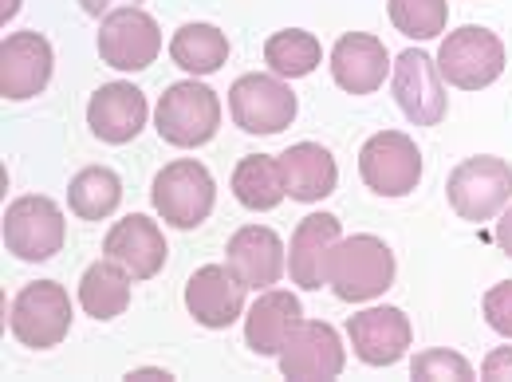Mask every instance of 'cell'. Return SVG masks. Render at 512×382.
Masks as SVG:
<instances>
[{
  "mask_svg": "<svg viewBox=\"0 0 512 382\" xmlns=\"http://www.w3.org/2000/svg\"><path fill=\"white\" fill-rule=\"evenodd\" d=\"M327 284L343 304H367L394 284V253L371 233L335 241L327 256Z\"/></svg>",
  "mask_w": 512,
  "mask_h": 382,
  "instance_id": "1",
  "label": "cell"
},
{
  "mask_svg": "<svg viewBox=\"0 0 512 382\" xmlns=\"http://www.w3.org/2000/svg\"><path fill=\"white\" fill-rule=\"evenodd\" d=\"M150 201L166 225L190 233L209 221V213L217 205V186H213V174L197 158H178L166 170H158V178L150 186Z\"/></svg>",
  "mask_w": 512,
  "mask_h": 382,
  "instance_id": "2",
  "label": "cell"
},
{
  "mask_svg": "<svg viewBox=\"0 0 512 382\" xmlns=\"http://www.w3.org/2000/svg\"><path fill=\"white\" fill-rule=\"evenodd\" d=\"M154 127L162 134V142H170V146H182V150L205 146L221 127V99H217V91H209L197 79L170 83L166 95L158 99Z\"/></svg>",
  "mask_w": 512,
  "mask_h": 382,
  "instance_id": "3",
  "label": "cell"
},
{
  "mask_svg": "<svg viewBox=\"0 0 512 382\" xmlns=\"http://www.w3.org/2000/svg\"><path fill=\"white\" fill-rule=\"evenodd\" d=\"M446 197L461 221H493L512 201V166L493 154L465 158L449 170Z\"/></svg>",
  "mask_w": 512,
  "mask_h": 382,
  "instance_id": "4",
  "label": "cell"
},
{
  "mask_svg": "<svg viewBox=\"0 0 512 382\" xmlns=\"http://www.w3.org/2000/svg\"><path fill=\"white\" fill-rule=\"evenodd\" d=\"M64 237V209L52 197L28 193V197H16L4 209V245H8V253L16 256V260H28V264L52 260L64 249Z\"/></svg>",
  "mask_w": 512,
  "mask_h": 382,
  "instance_id": "5",
  "label": "cell"
},
{
  "mask_svg": "<svg viewBox=\"0 0 512 382\" xmlns=\"http://www.w3.org/2000/svg\"><path fill=\"white\" fill-rule=\"evenodd\" d=\"M438 71H442V79H446L449 87L481 91V87L501 79V71H505V44H501L497 32L465 24V28L449 32L446 40H442Z\"/></svg>",
  "mask_w": 512,
  "mask_h": 382,
  "instance_id": "6",
  "label": "cell"
},
{
  "mask_svg": "<svg viewBox=\"0 0 512 382\" xmlns=\"http://www.w3.org/2000/svg\"><path fill=\"white\" fill-rule=\"evenodd\" d=\"M359 174L379 197H406L422 182L418 142L402 130H379L359 150Z\"/></svg>",
  "mask_w": 512,
  "mask_h": 382,
  "instance_id": "7",
  "label": "cell"
},
{
  "mask_svg": "<svg viewBox=\"0 0 512 382\" xmlns=\"http://www.w3.org/2000/svg\"><path fill=\"white\" fill-rule=\"evenodd\" d=\"M67 331H71V296L64 284H56V280L24 284L20 296L12 300V335L24 347L48 351V347L64 343Z\"/></svg>",
  "mask_w": 512,
  "mask_h": 382,
  "instance_id": "8",
  "label": "cell"
},
{
  "mask_svg": "<svg viewBox=\"0 0 512 382\" xmlns=\"http://www.w3.org/2000/svg\"><path fill=\"white\" fill-rule=\"evenodd\" d=\"M229 115L245 134H280L296 119V95L280 75H241L229 87Z\"/></svg>",
  "mask_w": 512,
  "mask_h": 382,
  "instance_id": "9",
  "label": "cell"
},
{
  "mask_svg": "<svg viewBox=\"0 0 512 382\" xmlns=\"http://www.w3.org/2000/svg\"><path fill=\"white\" fill-rule=\"evenodd\" d=\"M158 52H162V28L138 4L103 16V28H99L103 64H111L115 71H146L158 60Z\"/></svg>",
  "mask_w": 512,
  "mask_h": 382,
  "instance_id": "10",
  "label": "cell"
},
{
  "mask_svg": "<svg viewBox=\"0 0 512 382\" xmlns=\"http://www.w3.org/2000/svg\"><path fill=\"white\" fill-rule=\"evenodd\" d=\"M390 87H394V103L414 127H438L446 119L442 71H438V60H430L426 52L406 48L390 67Z\"/></svg>",
  "mask_w": 512,
  "mask_h": 382,
  "instance_id": "11",
  "label": "cell"
},
{
  "mask_svg": "<svg viewBox=\"0 0 512 382\" xmlns=\"http://www.w3.org/2000/svg\"><path fill=\"white\" fill-rule=\"evenodd\" d=\"M343 339L331 323L300 319V327L280 347V375L292 382H323L343 375Z\"/></svg>",
  "mask_w": 512,
  "mask_h": 382,
  "instance_id": "12",
  "label": "cell"
},
{
  "mask_svg": "<svg viewBox=\"0 0 512 382\" xmlns=\"http://www.w3.org/2000/svg\"><path fill=\"white\" fill-rule=\"evenodd\" d=\"M52 44L40 32H12L0 44V95L20 103L48 87L52 79Z\"/></svg>",
  "mask_w": 512,
  "mask_h": 382,
  "instance_id": "13",
  "label": "cell"
},
{
  "mask_svg": "<svg viewBox=\"0 0 512 382\" xmlns=\"http://www.w3.org/2000/svg\"><path fill=\"white\" fill-rule=\"evenodd\" d=\"M186 308L201 327H233L245 312V284L229 264H205L186 284Z\"/></svg>",
  "mask_w": 512,
  "mask_h": 382,
  "instance_id": "14",
  "label": "cell"
},
{
  "mask_svg": "<svg viewBox=\"0 0 512 382\" xmlns=\"http://www.w3.org/2000/svg\"><path fill=\"white\" fill-rule=\"evenodd\" d=\"M103 253L119 268H127L130 280H150V276L162 272L170 249H166V237H162L158 221H150L142 213H130V217L111 225V233L103 241Z\"/></svg>",
  "mask_w": 512,
  "mask_h": 382,
  "instance_id": "15",
  "label": "cell"
},
{
  "mask_svg": "<svg viewBox=\"0 0 512 382\" xmlns=\"http://www.w3.org/2000/svg\"><path fill=\"white\" fill-rule=\"evenodd\" d=\"M146 115H150L146 95L134 83H103L87 103V127L111 146L138 138L146 127Z\"/></svg>",
  "mask_w": 512,
  "mask_h": 382,
  "instance_id": "16",
  "label": "cell"
},
{
  "mask_svg": "<svg viewBox=\"0 0 512 382\" xmlns=\"http://www.w3.org/2000/svg\"><path fill=\"white\" fill-rule=\"evenodd\" d=\"M390 56H386V44L379 36H367V32H347L335 40L331 48V79L347 91V95H371L386 83V71H390Z\"/></svg>",
  "mask_w": 512,
  "mask_h": 382,
  "instance_id": "17",
  "label": "cell"
},
{
  "mask_svg": "<svg viewBox=\"0 0 512 382\" xmlns=\"http://www.w3.org/2000/svg\"><path fill=\"white\" fill-rule=\"evenodd\" d=\"M347 335L367 367H394L410 347V319L398 308H367L347 319Z\"/></svg>",
  "mask_w": 512,
  "mask_h": 382,
  "instance_id": "18",
  "label": "cell"
},
{
  "mask_svg": "<svg viewBox=\"0 0 512 382\" xmlns=\"http://www.w3.org/2000/svg\"><path fill=\"white\" fill-rule=\"evenodd\" d=\"M229 268L237 272V280L245 288L268 292L280 276H284V241L276 237V229L268 225H245L229 237Z\"/></svg>",
  "mask_w": 512,
  "mask_h": 382,
  "instance_id": "19",
  "label": "cell"
},
{
  "mask_svg": "<svg viewBox=\"0 0 512 382\" xmlns=\"http://www.w3.org/2000/svg\"><path fill=\"white\" fill-rule=\"evenodd\" d=\"M339 241V217L331 213H308L296 233H292V253H288V272L292 284L304 292H316L327 284V256Z\"/></svg>",
  "mask_w": 512,
  "mask_h": 382,
  "instance_id": "20",
  "label": "cell"
},
{
  "mask_svg": "<svg viewBox=\"0 0 512 382\" xmlns=\"http://www.w3.org/2000/svg\"><path fill=\"white\" fill-rule=\"evenodd\" d=\"M280 174H284V190L292 201H323L339 186V166H335L331 150L320 142L288 146L280 154Z\"/></svg>",
  "mask_w": 512,
  "mask_h": 382,
  "instance_id": "21",
  "label": "cell"
},
{
  "mask_svg": "<svg viewBox=\"0 0 512 382\" xmlns=\"http://www.w3.org/2000/svg\"><path fill=\"white\" fill-rule=\"evenodd\" d=\"M300 319H304V312H300V300L292 292L268 288V292H260V300L245 316V343L256 355H280V347L300 327Z\"/></svg>",
  "mask_w": 512,
  "mask_h": 382,
  "instance_id": "22",
  "label": "cell"
},
{
  "mask_svg": "<svg viewBox=\"0 0 512 382\" xmlns=\"http://www.w3.org/2000/svg\"><path fill=\"white\" fill-rule=\"evenodd\" d=\"M79 304L95 319H115L130 308V272L115 260H95L79 280Z\"/></svg>",
  "mask_w": 512,
  "mask_h": 382,
  "instance_id": "23",
  "label": "cell"
},
{
  "mask_svg": "<svg viewBox=\"0 0 512 382\" xmlns=\"http://www.w3.org/2000/svg\"><path fill=\"white\" fill-rule=\"evenodd\" d=\"M170 60L190 75H213L229 60V36L213 24H182L170 40Z\"/></svg>",
  "mask_w": 512,
  "mask_h": 382,
  "instance_id": "24",
  "label": "cell"
},
{
  "mask_svg": "<svg viewBox=\"0 0 512 382\" xmlns=\"http://www.w3.org/2000/svg\"><path fill=\"white\" fill-rule=\"evenodd\" d=\"M233 193L245 209L264 213V209H276L288 190H284V174H280V158H268V154H249L237 162L233 170Z\"/></svg>",
  "mask_w": 512,
  "mask_h": 382,
  "instance_id": "25",
  "label": "cell"
},
{
  "mask_svg": "<svg viewBox=\"0 0 512 382\" xmlns=\"http://www.w3.org/2000/svg\"><path fill=\"white\" fill-rule=\"evenodd\" d=\"M67 201H71V213L83 217V221H103L119 209L123 201V182L115 170L107 166H87L71 178V190H67Z\"/></svg>",
  "mask_w": 512,
  "mask_h": 382,
  "instance_id": "26",
  "label": "cell"
},
{
  "mask_svg": "<svg viewBox=\"0 0 512 382\" xmlns=\"http://www.w3.org/2000/svg\"><path fill=\"white\" fill-rule=\"evenodd\" d=\"M323 60L320 40L304 28H284L276 36H268L264 44V64L272 67V75L280 79H300V75H312Z\"/></svg>",
  "mask_w": 512,
  "mask_h": 382,
  "instance_id": "27",
  "label": "cell"
},
{
  "mask_svg": "<svg viewBox=\"0 0 512 382\" xmlns=\"http://www.w3.org/2000/svg\"><path fill=\"white\" fill-rule=\"evenodd\" d=\"M446 0H390V24L410 40H438L446 32Z\"/></svg>",
  "mask_w": 512,
  "mask_h": 382,
  "instance_id": "28",
  "label": "cell"
},
{
  "mask_svg": "<svg viewBox=\"0 0 512 382\" xmlns=\"http://www.w3.org/2000/svg\"><path fill=\"white\" fill-rule=\"evenodd\" d=\"M410 375L422 382H469L473 379V367H469V359L465 355H457V351H442V347H434V351H422L414 363H410Z\"/></svg>",
  "mask_w": 512,
  "mask_h": 382,
  "instance_id": "29",
  "label": "cell"
},
{
  "mask_svg": "<svg viewBox=\"0 0 512 382\" xmlns=\"http://www.w3.org/2000/svg\"><path fill=\"white\" fill-rule=\"evenodd\" d=\"M485 323L497 335L512 339V280H501L485 292Z\"/></svg>",
  "mask_w": 512,
  "mask_h": 382,
  "instance_id": "30",
  "label": "cell"
},
{
  "mask_svg": "<svg viewBox=\"0 0 512 382\" xmlns=\"http://www.w3.org/2000/svg\"><path fill=\"white\" fill-rule=\"evenodd\" d=\"M481 375H485L489 382L512 379V347H497V351H489V359L481 363Z\"/></svg>",
  "mask_w": 512,
  "mask_h": 382,
  "instance_id": "31",
  "label": "cell"
},
{
  "mask_svg": "<svg viewBox=\"0 0 512 382\" xmlns=\"http://www.w3.org/2000/svg\"><path fill=\"white\" fill-rule=\"evenodd\" d=\"M130 4H142V0H79V8L87 12V16H107V12H115V8H130Z\"/></svg>",
  "mask_w": 512,
  "mask_h": 382,
  "instance_id": "32",
  "label": "cell"
},
{
  "mask_svg": "<svg viewBox=\"0 0 512 382\" xmlns=\"http://www.w3.org/2000/svg\"><path fill=\"white\" fill-rule=\"evenodd\" d=\"M493 241L501 245V253L512 256V205L501 213V221H497V229H493Z\"/></svg>",
  "mask_w": 512,
  "mask_h": 382,
  "instance_id": "33",
  "label": "cell"
},
{
  "mask_svg": "<svg viewBox=\"0 0 512 382\" xmlns=\"http://www.w3.org/2000/svg\"><path fill=\"white\" fill-rule=\"evenodd\" d=\"M127 379H170V371H130Z\"/></svg>",
  "mask_w": 512,
  "mask_h": 382,
  "instance_id": "34",
  "label": "cell"
},
{
  "mask_svg": "<svg viewBox=\"0 0 512 382\" xmlns=\"http://www.w3.org/2000/svg\"><path fill=\"white\" fill-rule=\"evenodd\" d=\"M16 8H20V0H4V8H0V20L8 24V20L16 16Z\"/></svg>",
  "mask_w": 512,
  "mask_h": 382,
  "instance_id": "35",
  "label": "cell"
}]
</instances>
